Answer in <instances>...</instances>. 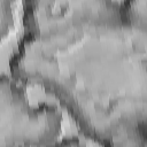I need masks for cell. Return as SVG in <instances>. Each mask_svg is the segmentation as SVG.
Masks as SVG:
<instances>
[{
    "label": "cell",
    "mask_w": 147,
    "mask_h": 147,
    "mask_svg": "<svg viewBox=\"0 0 147 147\" xmlns=\"http://www.w3.org/2000/svg\"><path fill=\"white\" fill-rule=\"evenodd\" d=\"M121 5L129 23L147 38V0H124Z\"/></svg>",
    "instance_id": "3"
},
{
    "label": "cell",
    "mask_w": 147,
    "mask_h": 147,
    "mask_svg": "<svg viewBox=\"0 0 147 147\" xmlns=\"http://www.w3.org/2000/svg\"><path fill=\"white\" fill-rule=\"evenodd\" d=\"M62 114L53 105L32 106L20 82L0 77V147L51 146L57 144Z\"/></svg>",
    "instance_id": "2"
},
{
    "label": "cell",
    "mask_w": 147,
    "mask_h": 147,
    "mask_svg": "<svg viewBox=\"0 0 147 147\" xmlns=\"http://www.w3.org/2000/svg\"><path fill=\"white\" fill-rule=\"evenodd\" d=\"M16 0H0V34L5 39L14 25L11 6Z\"/></svg>",
    "instance_id": "4"
},
{
    "label": "cell",
    "mask_w": 147,
    "mask_h": 147,
    "mask_svg": "<svg viewBox=\"0 0 147 147\" xmlns=\"http://www.w3.org/2000/svg\"><path fill=\"white\" fill-rule=\"evenodd\" d=\"M10 75L54 95L88 139L147 146V38L115 0H24Z\"/></svg>",
    "instance_id": "1"
},
{
    "label": "cell",
    "mask_w": 147,
    "mask_h": 147,
    "mask_svg": "<svg viewBox=\"0 0 147 147\" xmlns=\"http://www.w3.org/2000/svg\"><path fill=\"white\" fill-rule=\"evenodd\" d=\"M60 144H64V145H82L83 142L79 141L78 138H65Z\"/></svg>",
    "instance_id": "5"
}]
</instances>
